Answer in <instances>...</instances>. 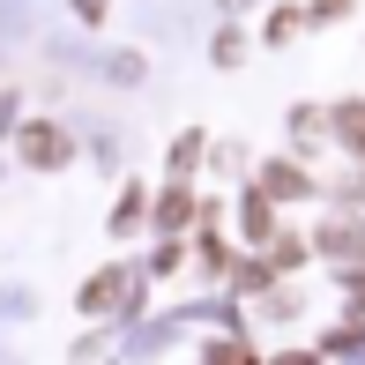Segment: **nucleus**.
Wrapping results in <instances>:
<instances>
[{
    "instance_id": "obj_1",
    "label": "nucleus",
    "mask_w": 365,
    "mask_h": 365,
    "mask_svg": "<svg viewBox=\"0 0 365 365\" xmlns=\"http://www.w3.org/2000/svg\"><path fill=\"white\" fill-rule=\"evenodd\" d=\"M23 164H38V172L68 164V135H60L53 120H30V127H23Z\"/></svg>"
},
{
    "instance_id": "obj_6",
    "label": "nucleus",
    "mask_w": 365,
    "mask_h": 365,
    "mask_svg": "<svg viewBox=\"0 0 365 365\" xmlns=\"http://www.w3.org/2000/svg\"><path fill=\"white\" fill-rule=\"evenodd\" d=\"M187 217H194V194H187V187H172V194L157 202V224H164V231H179Z\"/></svg>"
},
{
    "instance_id": "obj_8",
    "label": "nucleus",
    "mask_w": 365,
    "mask_h": 365,
    "mask_svg": "<svg viewBox=\"0 0 365 365\" xmlns=\"http://www.w3.org/2000/svg\"><path fill=\"white\" fill-rule=\"evenodd\" d=\"M343 8H351V0H313V23H336Z\"/></svg>"
},
{
    "instance_id": "obj_2",
    "label": "nucleus",
    "mask_w": 365,
    "mask_h": 365,
    "mask_svg": "<svg viewBox=\"0 0 365 365\" xmlns=\"http://www.w3.org/2000/svg\"><path fill=\"white\" fill-rule=\"evenodd\" d=\"M261 194H269V202H291V194H313V179L298 172V164H269V172H261Z\"/></svg>"
},
{
    "instance_id": "obj_9",
    "label": "nucleus",
    "mask_w": 365,
    "mask_h": 365,
    "mask_svg": "<svg viewBox=\"0 0 365 365\" xmlns=\"http://www.w3.org/2000/svg\"><path fill=\"white\" fill-rule=\"evenodd\" d=\"M276 365H321V358H313V351H284V358H276Z\"/></svg>"
},
{
    "instance_id": "obj_7",
    "label": "nucleus",
    "mask_w": 365,
    "mask_h": 365,
    "mask_svg": "<svg viewBox=\"0 0 365 365\" xmlns=\"http://www.w3.org/2000/svg\"><path fill=\"white\" fill-rule=\"evenodd\" d=\"M209 365H254V351H246V343H217V351H209Z\"/></svg>"
},
{
    "instance_id": "obj_5",
    "label": "nucleus",
    "mask_w": 365,
    "mask_h": 365,
    "mask_svg": "<svg viewBox=\"0 0 365 365\" xmlns=\"http://www.w3.org/2000/svg\"><path fill=\"white\" fill-rule=\"evenodd\" d=\"M328 127H336L343 149H358V157H365V105H336V112H328Z\"/></svg>"
},
{
    "instance_id": "obj_4",
    "label": "nucleus",
    "mask_w": 365,
    "mask_h": 365,
    "mask_svg": "<svg viewBox=\"0 0 365 365\" xmlns=\"http://www.w3.org/2000/svg\"><path fill=\"white\" fill-rule=\"evenodd\" d=\"M321 254H365V224H351V217H336V224H321Z\"/></svg>"
},
{
    "instance_id": "obj_10",
    "label": "nucleus",
    "mask_w": 365,
    "mask_h": 365,
    "mask_svg": "<svg viewBox=\"0 0 365 365\" xmlns=\"http://www.w3.org/2000/svg\"><path fill=\"white\" fill-rule=\"evenodd\" d=\"M75 8H82V15H105V0H75Z\"/></svg>"
},
{
    "instance_id": "obj_3",
    "label": "nucleus",
    "mask_w": 365,
    "mask_h": 365,
    "mask_svg": "<svg viewBox=\"0 0 365 365\" xmlns=\"http://www.w3.org/2000/svg\"><path fill=\"white\" fill-rule=\"evenodd\" d=\"M120 291H127L120 269H97L90 284H82V313H112V298H120Z\"/></svg>"
},
{
    "instance_id": "obj_11",
    "label": "nucleus",
    "mask_w": 365,
    "mask_h": 365,
    "mask_svg": "<svg viewBox=\"0 0 365 365\" xmlns=\"http://www.w3.org/2000/svg\"><path fill=\"white\" fill-rule=\"evenodd\" d=\"M351 291H358V313H365V276H351Z\"/></svg>"
}]
</instances>
